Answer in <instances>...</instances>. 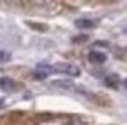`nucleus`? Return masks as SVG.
<instances>
[{"label": "nucleus", "instance_id": "1", "mask_svg": "<svg viewBox=\"0 0 127 125\" xmlns=\"http://www.w3.org/2000/svg\"><path fill=\"white\" fill-rule=\"evenodd\" d=\"M54 70H56V73H64V75H68V76H78V75H80V70H78L77 66L66 64V63H61V64H58V66H54Z\"/></svg>", "mask_w": 127, "mask_h": 125}, {"label": "nucleus", "instance_id": "2", "mask_svg": "<svg viewBox=\"0 0 127 125\" xmlns=\"http://www.w3.org/2000/svg\"><path fill=\"white\" fill-rule=\"evenodd\" d=\"M0 89L5 90V92L14 90V89H16V82H14L12 78H9V76H2V78H0Z\"/></svg>", "mask_w": 127, "mask_h": 125}, {"label": "nucleus", "instance_id": "3", "mask_svg": "<svg viewBox=\"0 0 127 125\" xmlns=\"http://www.w3.org/2000/svg\"><path fill=\"white\" fill-rule=\"evenodd\" d=\"M89 61L94 63V64H103V63L106 61V54L97 52V50H92V52L89 54Z\"/></svg>", "mask_w": 127, "mask_h": 125}, {"label": "nucleus", "instance_id": "4", "mask_svg": "<svg viewBox=\"0 0 127 125\" xmlns=\"http://www.w3.org/2000/svg\"><path fill=\"white\" fill-rule=\"evenodd\" d=\"M75 25H77V28H84V30H87V28H94L96 26V21H92V19H77L75 21Z\"/></svg>", "mask_w": 127, "mask_h": 125}, {"label": "nucleus", "instance_id": "5", "mask_svg": "<svg viewBox=\"0 0 127 125\" xmlns=\"http://www.w3.org/2000/svg\"><path fill=\"white\" fill-rule=\"evenodd\" d=\"M51 85L52 87H61V89H71L73 87V82L71 80H54Z\"/></svg>", "mask_w": 127, "mask_h": 125}, {"label": "nucleus", "instance_id": "6", "mask_svg": "<svg viewBox=\"0 0 127 125\" xmlns=\"http://www.w3.org/2000/svg\"><path fill=\"white\" fill-rule=\"evenodd\" d=\"M104 83H106L108 87H117V85H118V76H117V75H110V76H106Z\"/></svg>", "mask_w": 127, "mask_h": 125}, {"label": "nucleus", "instance_id": "7", "mask_svg": "<svg viewBox=\"0 0 127 125\" xmlns=\"http://www.w3.org/2000/svg\"><path fill=\"white\" fill-rule=\"evenodd\" d=\"M9 59H11V54L7 50H0V64L5 63V61H9Z\"/></svg>", "mask_w": 127, "mask_h": 125}, {"label": "nucleus", "instance_id": "8", "mask_svg": "<svg viewBox=\"0 0 127 125\" xmlns=\"http://www.w3.org/2000/svg\"><path fill=\"white\" fill-rule=\"evenodd\" d=\"M33 78H35V80H44V78H47V73L35 70V71H33Z\"/></svg>", "mask_w": 127, "mask_h": 125}, {"label": "nucleus", "instance_id": "9", "mask_svg": "<svg viewBox=\"0 0 127 125\" xmlns=\"http://www.w3.org/2000/svg\"><path fill=\"white\" fill-rule=\"evenodd\" d=\"M85 40H87V35H80V37L73 38V42H75V44H78V42H85Z\"/></svg>", "mask_w": 127, "mask_h": 125}, {"label": "nucleus", "instance_id": "10", "mask_svg": "<svg viewBox=\"0 0 127 125\" xmlns=\"http://www.w3.org/2000/svg\"><path fill=\"white\" fill-rule=\"evenodd\" d=\"M124 87H125V89H127V78H125V80H124Z\"/></svg>", "mask_w": 127, "mask_h": 125}, {"label": "nucleus", "instance_id": "11", "mask_svg": "<svg viewBox=\"0 0 127 125\" xmlns=\"http://www.w3.org/2000/svg\"><path fill=\"white\" fill-rule=\"evenodd\" d=\"M2 104H4V99H0V108H2Z\"/></svg>", "mask_w": 127, "mask_h": 125}]
</instances>
